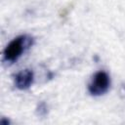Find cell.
I'll use <instances>...</instances> for the list:
<instances>
[{
    "label": "cell",
    "mask_w": 125,
    "mask_h": 125,
    "mask_svg": "<svg viewBox=\"0 0 125 125\" xmlns=\"http://www.w3.org/2000/svg\"><path fill=\"white\" fill-rule=\"evenodd\" d=\"M33 44V38L22 34L17 36L12 41H10L3 51L4 61L7 62H14L18 61V59L22 55V53L30 48Z\"/></svg>",
    "instance_id": "obj_1"
},
{
    "label": "cell",
    "mask_w": 125,
    "mask_h": 125,
    "mask_svg": "<svg viewBox=\"0 0 125 125\" xmlns=\"http://www.w3.org/2000/svg\"><path fill=\"white\" fill-rule=\"evenodd\" d=\"M110 87V76L104 70L97 71L88 84V92L91 96L100 97L104 95Z\"/></svg>",
    "instance_id": "obj_2"
},
{
    "label": "cell",
    "mask_w": 125,
    "mask_h": 125,
    "mask_svg": "<svg viewBox=\"0 0 125 125\" xmlns=\"http://www.w3.org/2000/svg\"><path fill=\"white\" fill-rule=\"evenodd\" d=\"M34 81V73L29 68H24L19 71L14 78L15 86L19 90H27L33 84Z\"/></svg>",
    "instance_id": "obj_3"
},
{
    "label": "cell",
    "mask_w": 125,
    "mask_h": 125,
    "mask_svg": "<svg viewBox=\"0 0 125 125\" xmlns=\"http://www.w3.org/2000/svg\"><path fill=\"white\" fill-rule=\"evenodd\" d=\"M35 112L38 116H46L47 113H48V105L45 102H40L37 105H36V108H35Z\"/></svg>",
    "instance_id": "obj_4"
}]
</instances>
